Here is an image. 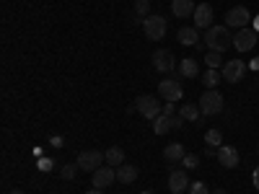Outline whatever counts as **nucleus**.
Returning a JSON list of instances; mask_svg holds the SVG:
<instances>
[{
	"label": "nucleus",
	"instance_id": "obj_1",
	"mask_svg": "<svg viewBox=\"0 0 259 194\" xmlns=\"http://www.w3.org/2000/svg\"><path fill=\"white\" fill-rule=\"evenodd\" d=\"M205 44L212 52H226L233 44V34L226 26H210L207 34H205Z\"/></svg>",
	"mask_w": 259,
	"mask_h": 194
},
{
	"label": "nucleus",
	"instance_id": "obj_2",
	"mask_svg": "<svg viewBox=\"0 0 259 194\" xmlns=\"http://www.w3.org/2000/svg\"><path fill=\"white\" fill-rule=\"evenodd\" d=\"M197 106H200L202 117H215V114H221V112H223L226 101H223V96L215 91V88H207V91L202 93V99H200Z\"/></svg>",
	"mask_w": 259,
	"mask_h": 194
},
{
	"label": "nucleus",
	"instance_id": "obj_3",
	"mask_svg": "<svg viewBox=\"0 0 259 194\" xmlns=\"http://www.w3.org/2000/svg\"><path fill=\"white\" fill-rule=\"evenodd\" d=\"M256 39H259L256 29H251V26H244V29H239V31L233 34V47L239 50V52H249V50H254Z\"/></svg>",
	"mask_w": 259,
	"mask_h": 194
},
{
	"label": "nucleus",
	"instance_id": "obj_4",
	"mask_svg": "<svg viewBox=\"0 0 259 194\" xmlns=\"http://www.w3.org/2000/svg\"><path fill=\"white\" fill-rule=\"evenodd\" d=\"M135 109H138L145 119H158L161 112H163V106H161V101L153 99V96H140V99L135 101Z\"/></svg>",
	"mask_w": 259,
	"mask_h": 194
},
{
	"label": "nucleus",
	"instance_id": "obj_5",
	"mask_svg": "<svg viewBox=\"0 0 259 194\" xmlns=\"http://www.w3.org/2000/svg\"><path fill=\"white\" fill-rule=\"evenodd\" d=\"M106 158H104V153H101V150H83V153H78V168L80 171H91V174H94V171L96 168H101V163H104Z\"/></svg>",
	"mask_w": 259,
	"mask_h": 194
},
{
	"label": "nucleus",
	"instance_id": "obj_6",
	"mask_svg": "<svg viewBox=\"0 0 259 194\" xmlns=\"http://www.w3.org/2000/svg\"><path fill=\"white\" fill-rule=\"evenodd\" d=\"M158 93H161L163 101H171V104H177V101L184 96L182 83H179L177 78H166V80H161V83H158Z\"/></svg>",
	"mask_w": 259,
	"mask_h": 194
},
{
	"label": "nucleus",
	"instance_id": "obj_7",
	"mask_svg": "<svg viewBox=\"0 0 259 194\" xmlns=\"http://www.w3.org/2000/svg\"><path fill=\"white\" fill-rule=\"evenodd\" d=\"M249 21H251V13H249L246 6H233V8L226 13V26H233V29L249 26Z\"/></svg>",
	"mask_w": 259,
	"mask_h": 194
},
{
	"label": "nucleus",
	"instance_id": "obj_8",
	"mask_svg": "<svg viewBox=\"0 0 259 194\" xmlns=\"http://www.w3.org/2000/svg\"><path fill=\"white\" fill-rule=\"evenodd\" d=\"M143 31H145L148 39L158 41V39L166 36V21H163L161 16H148V18L143 21Z\"/></svg>",
	"mask_w": 259,
	"mask_h": 194
},
{
	"label": "nucleus",
	"instance_id": "obj_9",
	"mask_svg": "<svg viewBox=\"0 0 259 194\" xmlns=\"http://www.w3.org/2000/svg\"><path fill=\"white\" fill-rule=\"evenodd\" d=\"M114 181H117V168H114V166H101V168H96V171H94V179H91L94 189H106V186H112Z\"/></svg>",
	"mask_w": 259,
	"mask_h": 194
},
{
	"label": "nucleus",
	"instance_id": "obj_10",
	"mask_svg": "<svg viewBox=\"0 0 259 194\" xmlns=\"http://www.w3.org/2000/svg\"><path fill=\"white\" fill-rule=\"evenodd\" d=\"M244 73H246L244 60H228V62L223 65V80H226V83H239V80L244 78Z\"/></svg>",
	"mask_w": 259,
	"mask_h": 194
},
{
	"label": "nucleus",
	"instance_id": "obj_11",
	"mask_svg": "<svg viewBox=\"0 0 259 194\" xmlns=\"http://www.w3.org/2000/svg\"><path fill=\"white\" fill-rule=\"evenodd\" d=\"M194 29H210L212 26V6L210 3H200L194 8Z\"/></svg>",
	"mask_w": 259,
	"mask_h": 194
},
{
	"label": "nucleus",
	"instance_id": "obj_12",
	"mask_svg": "<svg viewBox=\"0 0 259 194\" xmlns=\"http://www.w3.org/2000/svg\"><path fill=\"white\" fill-rule=\"evenodd\" d=\"M174 55H171L168 50H156L153 52V68L158 70V73H171L174 70Z\"/></svg>",
	"mask_w": 259,
	"mask_h": 194
},
{
	"label": "nucleus",
	"instance_id": "obj_13",
	"mask_svg": "<svg viewBox=\"0 0 259 194\" xmlns=\"http://www.w3.org/2000/svg\"><path fill=\"white\" fill-rule=\"evenodd\" d=\"M218 161H221L223 168H236L241 158H239V150H236V148H231V145H221V148H218Z\"/></svg>",
	"mask_w": 259,
	"mask_h": 194
},
{
	"label": "nucleus",
	"instance_id": "obj_14",
	"mask_svg": "<svg viewBox=\"0 0 259 194\" xmlns=\"http://www.w3.org/2000/svg\"><path fill=\"white\" fill-rule=\"evenodd\" d=\"M187 186H189V176L184 174V171H171V176H168V189L174 191V194H182Z\"/></svg>",
	"mask_w": 259,
	"mask_h": 194
},
{
	"label": "nucleus",
	"instance_id": "obj_15",
	"mask_svg": "<svg viewBox=\"0 0 259 194\" xmlns=\"http://www.w3.org/2000/svg\"><path fill=\"white\" fill-rule=\"evenodd\" d=\"M194 0H171V11H174L177 18H187V16H194Z\"/></svg>",
	"mask_w": 259,
	"mask_h": 194
},
{
	"label": "nucleus",
	"instance_id": "obj_16",
	"mask_svg": "<svg viewBox=\"0 0 259 194\" xmlns=\"http://www.w3.org/2000/svg\"><path fill=\"white\" fill-rule=\"evenodd\" d=\"M177 39L182 41V44H187V47H197V44H200V34H197V29H194V26H184V29H179Z\"/></svg>",
	"mask_w": 259,
	"mask_h": 194
},
{
	"label": "nucleus",
	"instance_id": "obj_17",
	"mask_svg": "<svg viewBox=\"0 0 259 194\" xmlns=\"http://www.w3.org/2000/svg\"><path fill=\"white\" fill-rule=\"evenodd\" d=\"M184 145L182 142H171V145H166L163 148V161H168V163H174V161H184Z\"/></svg>",
	"mask_w": 259,
	"mask_h": 194
},
{
	"label": "nucleus",
	"instance_id": "obj_18",
	"mask_svg": "<svg viewBox=\"0 0 259 194\" xmlns=\"http://www.w3.org/2000/svg\"><path fill=\"white\" fill-rule=\"evenodd\" d=\"M179 73H182L184 78H197V75H200V62L194 60V57H184L182 65H179Z\"/></svg>",
	"mask_w": 259,
	"mask_h": 194
},
{
	"label": "nucleus",
	"instance_id": "obj_19",
	"mask_svg": "<svg viewBox=\"0 0 259 194\" xmlns=\"http://www.w3.org/2000/svg\"><path fill=\"white\" fill-rule=\"evenodd\" d=\"M135 179H138V168H135V166L122 163V166L117 168V181H119V184H133Z\"/></svg>",
	"mask_w": 259,
	"mask_h": 194
},
{
	"label": "nucleus",
	"instance_id": "obj_20",
	"mask_svg": "<svg viewBox=\"0 0 259 194\" xmlns=\"http://www.w3.org/2000/svg\"><path fill=\"white\" fill-rule=\"evenodd\" d=\"M104 158H106V166H114V168H119V166L124 163V150L114 145V148H109V150L104 153Z\"/></svg>",
	"mask_w": 259,
	"mask_h": 194
},
{
	"label": "nucleus",
	"instance_id": "obj_21",
	"mask_svg": "<svg viewBox=\"0 0 259 194\" xmlns=\"http://www.w3.org/2000/svg\"><path fill=\"white\" fill-rule=\"evenodd\" d=\"M179 114H182V119H187V122H197L202 112H200L197 104H184L182 109H179Z\"/></svg>",
	"mask_w": 259,
	"mask_h": 194
},
{
	"label": "nucleus",
	"instance_id": "obj_22",
	"mask_svg": "<svg viewBox=\"0 0 259 194\" xmlns=\"http://www.w3.org/2000/svg\"><path fill=\"white\" fill-rule=\"evenodd\" d=\"M171 117H166V114H161L158 119H153V132L156 135H166V132H171Z\"/></svg>",
	"mask_w": 259,
	"mask_h": 194
},
{
	"label": "nucleus",
	"instance_id": "obj_23",
	"mask_svg": "<svg viewBox=\"0 0 259 194\" xmlns=\"http://www.w3.org/2000/svg\"><path fill=\"white\" fill-rule=\"evenodd\" d=\"M223 80V75L218 73V70H212V68H207V73L202 75V83L207 85V88H215V85H218Z\"/></svg>",
	"mask_w": 259,
	"mask_h": 194
},
{
	"label": "nucleus",
	"instance_id": "obj_24",
	"mask_svg": "<svg viewBox=\"0 0 259 194\" xmlns=\"http://www.w3.org/2000/svg\"><path fill=\"white\" fill-rule=\"evenodd\" d=\"M205 142L212 145V148H221L223 145V132H221V129H207V132H205Z\"/></svg>",
	"mask_w": 259,
	"mask_h": 194
},
{
	"label": "nucleus",
	"instance_id": "obj_25",
	"mask_svg": "<svg viewBox=\"0 0 259 194\" xmlns=\"http://www.w3.org/2000/svg\"><path fill=\"white\" fill-rule=\"evenodd\" d=\"M221 55H223V52H212V50H210V52L205 55V62H207V68L218 70V68H221V62H223V57H221Z\"/></svg>",
	"mask_w": 259,
	"mask_h": 194
},
{
	"label": "nucleus",
	"instance_id": "obj_26",
	"mask_svg": "<svg viewBox=\"0 0 259 194\" xmlns=\"http://www.w3.org/2000/svg\"><path fill=\"white\" fill-rule=\"evenodd\" d=\"M75 174H78V163H68V166H62V168H60V176H62L65 181H73Z\"/></svg>",
	"mask_w": 259,
	"mask_h": 194
},
{
	"label": "nucleus",
	"instance_id": "obj_27",
	"mask_svg": "<svg viewBox=\"0 0 259 194\" xmlns=\"http://www.w3.org/2000/svg\"><path fill=\"white\" fill-rule=\"evenodd\" d=\"M148 11H150V0H135V13L138 16L148 18Z\"/></svg>",
	"mask_w": 259,
	"mask_h": 194
},
{
	"label": "nucleus",
	"instance_id": "obj_28",
	"mask_svg": "<svg viewBox=\"0 0 259 194\" xmlns=\"http://www.w3.org/2000/svg\"><path fill=\"white\" fill-rule=\"evenodd\" d=\"M189 194H210V189L205 186V181H194L189 186Z\"/></svg>",
	"mask_w": 259,
	"mask_h": 194
},
{
	"label": "nucleus",
	"instance_id": "obj_29",
	"mask_svg": "<svg viewBox=\"0 0 259 194\" xmlns=\"http://www.w3.org/2000/svg\"><path fill=\"white\" fill-rule=\"evenodd\" d=\"M197 166H200V158L197 156H192V153L184 156V168H197Z\"/></svg>",
	"mask_w": 259,
	"mask_h": 194
},
{
	"label": "nucleus",
	"instance_id": "obj_30",
	"mask_svg": "<svg viewBox=\"0 0 259 194\" xmlns=\"http://www.w3.org/2000/svg\"><path fill=\"white\" fill-rule=\"evenodd\" d=\"M161 114H166V117H177L179 112H177V104H171V101H166L163 104V112Z\"/></svg>",
	"mask_w": 259,
	"mask_h": 194
},
{
	"label": "nucleus",
	"instance_id": "obj_31",
	"mask_svg": "<svg viewBox=\"0 0 259 194\" xmlns=\"http://www.w3.org/2000/svg\"><path fill=\"white\" fill-rule=\"evenodd\" d=\"M39 168H41V171H50V168H52V161H50V158H41V161H39Z\"/></svg>",
	"mask_w": 259,
	"mask_h": 194
},
{
	"label": "nucleus",
	"instance_id": "obj_32",
	"mask_svg": "<svg viewBox=\"0 0 259 194\" xmlns=\"http://www.w3.org/2000/svg\"><path fill=\"white\" fill-rule=\"evenodd\" d=\"M50 145H52V148H62V137H60V135H52V137H50Z\"/></svg>",
	"mask_w": 259,
	"mask_h": 194
},
{
	"label": "nucleus",
	"instance_id": "obj_33",
	"mask_svg": "<svg viewBox=\"0 0 259 194\" xmlns=\"http://www.w3.org/2000/svg\"><path fill=\"white\" fill-rule=\"evenodd\" d=\"M205 156H218V148H212V145H207V148H205Z\"/></svg>",
	"mask_w": 259,
	"mask_h": 194
},
{
	"label": "nucleus",
	"instance_id": "obj_34",
	"mask_svg": "<svg viewBox=\"0 0 259 194\" xmlns=\"http://www.w3.org/2000/svg\"><path fill=\"white\" fill-rule=\"evenodd\" d=\"M251 181H254V186H256V189H259V168H256V171H254V176H251Z\"/></svg>",
	"mask_w": 259,
	"mask_h": 194
},
{
	"label": "nucleus",
	"instance_id": "obj_35",
	"mask_svg": "<svg viewBox=\"0 0 259 194\" xmlns=\"http://www.w3.org/2000/svg\"><path fill=\"white\" fill-rule=\"evenodd\" d=\"M85 194H104V189H91V191H85Z\"/></svg>",
	"mask_w": 259,
	"mask_h": 194
},
{
	"label": "nucleus",
	"instance_id": "obj_36",
	"mask_svg": "<svg viewBox=\"0 0 259 194\" xmlns=\"http://www.w3.org/2000/svg\"><path fill=\"white\" fill-rule=\"evenodd\" d=\"M254 29H256V34H259V16L254 18Z\"/></svg>",
	"mask_w": 259,
	"mask_h": 194
},
{
	"label": "nucleus",
	"instance_id": "obj_37",
	"mask_svg": "<svg viewBox=\"0 0 259 194\" xmlns=\"http://www.w3.org/2000/svg\"><path fill=\"white\" fill-rule=\"evenodd\" d=\"M212 194H228V191H223V189H215Z\"/></svg>",
	"mask_w": 259,
	"mask_h": 194
},
{
	"label": "nucleus",
	"instance_id": "obj_38",
	"mask_svg": "<svg viewBox=\"0 0 259 194\" xmlns=\"http://www.w3.org/2000/svg\"><path fill=\"white\" fill-rule=\"evenodd\" d=\"M8 194H24V191H21V189H13V191H8Z\"/></svg>",
	"mask_w": 259,
	"mask_h": 194
},
{
	"label": "nucleus",
	"instance_id": "obj_39",
	"mask_svg": "<svg viewBox=\"0 0 259 194\" xmlns=\"http://www.w3.org/2000/svg\"><path fill=\"white\" fill-rule=\"evenodd\" d=\"M254 68H259V60H256V62H254Z\"/></svg>",
	"mask_w": 259,
	"mask_h": 194
}]
</instances>
